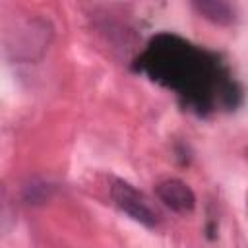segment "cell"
Instances as JSON below:
<instances>
[{
  "mask_svg": "<svg viewBox=\"0 0 248 248\" xmlns=\"http://www.w3.org/2000/svg\"><path fill=\"white\" fill-rule=\"evenodd\" d=\"M110 198L134 221L145 227H155L159 223V213L151 203V200L143 192L136 190L132 184L124 180H114L110 186Z\"/></svg>",
  "mask_w": 248,
  "mask_h": 248,
  "instance_id": "obj_1",
  "label": "cell"
},
{
  "mask_svg": "<svg viewBox=\"0 0 248 248\" xmlns=\"http://www.w3.org/2000/svg\"><path fill=\"white\" fill-rule=\"evenodd\" d=\"M157 198L172 211H190L196 205V196L182 180H165L157 186Z\"/></svg>",
  "mask_w": 248,
  "mask_h": 248,
  "instance_id": "obj_2",
  "label": "cell"
},
{
  "mask_svg": "<svg viewBox=\"0 0 248 248\" xmlns=\"http://www.w3.org/2000/svg\"><path fill=\"white\" fill-rule=\"evenodd\" d=\"M194 8L209 21L229 25L234 21V8L229 0H192Z\"/></svg>",
  "mask_w": 248,
  "mask_h": 248,
  "instance_id": "obj_3",
  "label": "cell"
},
{
  "mask_svg": "<svg viewBox=\"0 0 248 248\" xmlns=\"http://www.w3.org/2000/svg\"><path fill=\"white\" fill-rule=\"evenodd\" d=\"M14 225H16V205L6 184L0 180V236L8 234L14 229Z\"/></svg>",
  "mask_w": 248,
  "mask_h": 248,
  "instance_id": "obj_4",
  "label": "cell"
}]
</instances>
